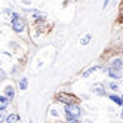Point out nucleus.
<instances>
[{
    "instance_id": "obj_9",
    "label": "nucleus",
    "mask_w": 123,
    "mask_h": 123,
    "mask_svg": "<svg viewBox=\"0 0 123 123\" xmlns=\"http://www.w3.org/2000/svg\"><path fill=\"white\" fill-rule=\"evenodd\" d=\"M3 93H5L9 99H13V98H15V89H13L12 86H6L5 91H3Z\"/></svg>"
},
{
    "instance_id": "obj_19",
    "label": "nucleus",
    "mask_w": 123,
    "mask_h": 123,
    "mask_svg": "<svg viewBox=\"0 0 123 123\" xmlns=\"http://www.w3.org/2000/svg\"><path fill=\"white\" fill-rule=\"evenodd\" d=\"M120 54H122V55H123V46H122V48H120Z\"/></svg>"
},
{
    "instance_id": "obj_11",
    "label": "nucleus",
    "mask_w": 123,
    "mask_h": 123,
    "mask_svg": "<svg viewBox=\"0 0 123 123\" xmlns=\"http://www.w3.org/2000/svg\"><path fill=\"white\" fill-rule=\"evenodd\" d=\"M91 40H92V36H91V34H86V36H83V37H82L80 45H82V46H87V45L91 43Z\"/></svg>"
},
{
    "instance_id": "obj_17",
    "label": "nucleus",
    "mask_w": 123,
    "mask_h": 123,
    "mask_svg": "<svg viewBox=\"0 0 123 123\" xmlns=\"http://www.w3.org/2000/svg\"><path fill=\"white\" fill-rule=\"evenodd\" d=\"M120 117L123 119V105H122V111H120Z\"/></svg>"
},
{
    "instance_id": "obj_12",
    "label": "nucleus",
    "mask_w": 123,
    "mask_h": 123,
    "mask_svg": "<svg viewBox=\"0 0 123 123\" xmlns=\"http://www.w3.org/2000/svg\"><path fill=\"white\" fill-rule=\"evenodd\" d=\"M18 86H19V89H21V91H25V89L28 87V80H27L25 77H22L21 80H19V83H18Z\"/></svg>"
},
{
    "instance_id": "obj_10",
    "label": "nucleus",
    "mask_w": 123,
    "mask_h": 123,
    "mask_svg": "<svg viewBox=\"0 0 123 123\" xmlns=\"http://www.w3.org/2000/svg\"><path fill=\"white\" fill-rule=\"evenodd\" d=\"M19 120H21L19 114L12 113V114H7V117H6V120H5V122H7V123H15V122H19Z\"/></svg>"
},
{
    "instance_id": "obj_7",
    "label": "nucleus",
    "mask_w": 123,
    "mask_h": 123,
    "mask_svg": "<svg viewBox=\"0 0 123 123\" xmlns=\"http://www.w3.org/2000/svg\"><path fill=\"white\" fill-rule=\"evenodd\" d=\"M108 67H113V68H116V70H122V71H123V58L122 56L111 58L110 62H108Z\"/></svg>"
},
{
    "instance_id": "obj_6",
    "label": "nucleus",
    "mask_w": 123,
    "mask_h": 123,
    "mask_svg": "<svg viewBox=\"0 0 123 123\" xmlns=\"http://www.w3.org/2000/svg\"><path fill=\"white\" fill-rule=\"evenodd\" d=\"M99 70H105V71H107V67H105V65H93V67H89V68H86L85 71L82 73V77L86 79V77H89L91 74H93L95 71H99Z\"/></svg>"
},
{
    "instance_id": "obj_20",
    "label": "nucleus",
    "mask_w": 123,
    "mask_h": 123,
    "mask_svg": "<svg viewBox=\"0 0 123 123\" xmlns=\"http://www.w3.org/2000/svg\"><path fill=\"white\" fill-rule=\"evenodd\" d=\"M122 99H123V93H122Z\"/></svg>"
},
{
    "instance_id": "obj_16",
    "label": "nucleus",
    "mask_w": 123,
    "mask_h": 123,
    "mask_svg": "<svg viewBox=\"0 0 123 123\" xmlns=\"http://www.w3.org/2000/svg\"><path fill=\"white\" fill-rule=\"evenodd\" d=\"M110 2H111V0H104V5H102V7H107V6L110 5Z\"/></svg>"
},
{
    "instance_id": "obj_8",
    "label": "nucleus",
    "mask_w": 123,
    "mask_h": 123,
    "mask_svg": "<svg viewBox=\"0 0 123 123\" xmlns=\"http://www.w3.org/2000/svg\"><path fill=\"white\" fill-rule=\"evenodd\" d=\"M107 96H108V99H110L111 102H114L116 105H119V107H122V105H123V99H122V95H117L116 92H111V93H108Z\"/></svg>"
},
{
    "instance_id": "obj_3",
    "label": "nucleus",
    "mask_w": 123,
    "mask_h": 123,
    "mask_svg": "<svg viewBox=\"0 0 123 123\" xmlns=\"http://www.w3.org/2000/svg\"><path fill=\"white\" fill-rule=\"evenodd\" d=\"M12 28L15 33H22L25 30V19L22 18V16H16V18H12Z\"/></svg>"
},
{
    "instance_id": "obj_14",
    "label": "nucleus",
    "mask_w": 123,
    "mask_h": 123,
    "mask_svg": "<svg viewBox=\"0 0 123 123\" xmlns=\"http://www.w3.org/2000/svg\"><path fill=\"white\" fill-rule=\"evenodd\" d=\"M6 108H3V110H0V122H3V120H6Z\"/></svg>"
},
{
    "instance_id": "obj_1",
    "label": "nucleus",
    "mask_w": 123,
    "mask_h": 123,
    "mask_svg": "<svg viewBox=\"0 0 123 123\" xmlns=\"http://www.w3.org/2000/svg\"><path fill=\"white\" fill-rule=\"evenodd\" d=\"M82 108L77 102L76 104H65L64 105V117L67 122H79L82 117Z\"/></svg>"
},
{
    "instance_id": "obj_13",
    "label": "nucleus",
    "mask_w": 123,
    "mask_h": 123,
    "mask_svg": "<svg viewBox=\"0 0 123 123\" xmlns=\"http://www.w3.org/2000/svg\"><path fill=\"white\" fill-rule=\"evenodd\" d=\"M119 87H120V86H119L116 82H110V83H108V89H110L111 92H117Z\"/></svg>"
},
{
    "instance_id": "obj_15",
    "label": "nucleus",
    "mask_w": 123,
    "mask_h": 123,
    "mask_svg": "<svg viewBox=\"0 0 123 123\" xmlns=\"http://www.w3.org/2000/svg\"><path fill=\"white\" fill-rule=\"evenodd\" d=\"M50 116H55L56 117L58 116V110L56 108H50Z\"/></svg>"
},
{
    "instance_id": "obj_4",
    "label": "nucleus",
    "mask_w": 123,
    "mask_h": 123,
    "mask_svg": "<svg viewBox=\"0 0 123 123\" xmlns=\"http://www.w3.org/2000/svg\"><path fill=\"white\" fill-rule=\"evenodd\" d=\"M107 76L111 79V80H120V79L123 77V73H122V70H116L113 67H107Z\"/></svg>"
},
{
    "instance_id": "obj_5",
    "label": "nucleus",
    "mask_w": 123,
    "mask_h": 123,
    "mask_svg": "<svg viewBox=\"0 0 123 123\" xmlns=\"http://www.w3.org/2000/svg\"><path fill=\"white\" fill-rule=\"evenodd\" d=\"M92 92L96 93L98 96H107V95H108V93H107V87H105L104 83H95V85L92 86Z\"/></svg>"
},
{
    "instance_id": "obj_2",
    "label": "nucleus",
    "mask_w": 123,
    "mask_h": 123,
    "mask_svg": "<svg viewBox=\"0 0 123 123\" xmlns=\"http://www.w3.org/2000/svg\"><path fill=\"white\" fill-rule=\"evenodd\" d=\"M55 99H56L58 102H61L62 105L79 102V98H77V96L73 95V93H68V92H58V93L55 95Z\"/></svg>"
},
{
    "instance_id": "obj_18",
    "label": "nucleus",
    "mask_w": 123,
    "mask_h": 123,
    "mask_svg": "<svg viewBox=\"0 0 123 123\" xmlns=\"http://www.w3.org/2000/svg\"><path fill=\"white\" fill-rule=\"evenodd\" d=\"M3 77V71H2V70H0V79H2Z\"/></svg>"
},
{
    "instance_id": "obj_21",
    "label": "nucleus",
    "mask_w": 123,
    "mask_h": 123,
    "mask_svg": "<svg viewBox=\"0 0 123 123\" xmlns=\"http://www.w3.org/2000/svg\"><path fill=\"white\" fill-rule=\"evenodd\" d=\"M122 87H123V83H122Z\"/></svg>"
}]
</instances>
